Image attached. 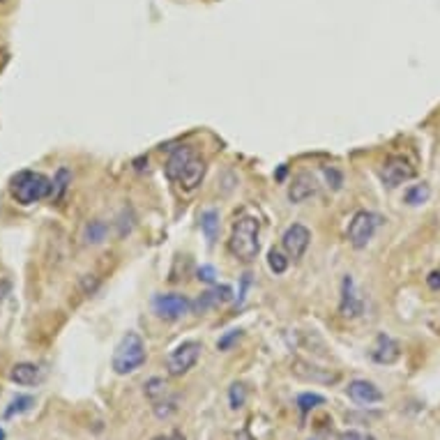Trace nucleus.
Returning a JSON list of instances; mask_svg holds the SVG:
<instances>
[{
	"instance_id": "nucleus-1",
	"label": "nucleus",
	"mask_w": 440,
	"mask_h": 440,
	"mask_svg": "<svg viewBox=\"0 0 440 440\" xmlns=\"http://www.w3.org/2000/svg\"><path fill=\"white\" fill-rule=\"evenodd\" d=\"M164 168L171 183H176L183 191H194L205 178V159L189 146L171 150Z\"/></svg>"
},
{
	"instance_id": "nucleus-2",
	"label": "nucleus",
	"mask_w": 440,
	"mask_h": 440,
	"mask_svg": "<svg viewBox=\"0 0 440 440\" xmlns=\"http://www.w3.org/2000/svg\"><path fill=\"white\" fill-rule=\"evenodd\" d=\"M228 252L237 261L254 263L261 252V222L256 217H240L233 224L231 237H228Z\"/></svg>"
},
{
	"instance_id": "nucleus-3",
	"label": "nucleus",
	"mask_w": 440,
	"mask_h": 440,
	"mask_svg": "<svg viewBox=\"0 0 440 440\" xmlns=\"http://www.w3.org/2000/svg\"><path fill=\"white\" fill-rule=\"evenodd\" d=\"M9 191L12 198L21 205L40 203L44 198H51L53 194V180H49L40 171H18V173L9 180Z\"/></svg>"
},
{
	"instance_id": "nucleus-4",
	"label": "nucleus",
	"mask_w": 440,
	"mask_h": 440,
	"mask_svg": "<svg viewBox=\"0 0 440 440\" xmlns=\"http://www.w3.org/2000/svg\"><path fill=\"white\" fill-rule=\"evenodd\" d=\"M146 360H148V350H146V343H143V339H141V334L127 332L125 337L120 339L116 350H113L111 365H113V371H116V374L127 376L146 365Z\"/></svg>"
},
{
	"instance_id": "nucleus-5",
	"label": "nucleus",
	"mask_w": 440,
	"mask_h": 440,
	"mask_svg": "<svg viewBox=\"0 0 440 440\" xmlns=\"http://www.w3.org/2000/svg\"><path fill=\"white\" fill-rule=\"evenodd\" d=\"M380 224H382V217L376 213H369V210H360V213L353 215L346 228V237H348L350 247L365 249V247L374 240Z\"/></svg>"
},
{
	"instance_id": "nucleus-6",
	"label": "nucleus",
	"mask_w": 440,
	"mask_h": 440,
	"mask_svg": "<svg viewBox=\"0 0 440 440\" xmlns=\"http://www.w3.org/2000/svg\"><path fill=\"white\" fill-rule=\"evenodd\" d=\"M200 343L198 341H183L168 353L166 358V369H168V376L180 378L185 376L189 369H194V365L200 358Z\"/></svg>"
},
{
	"instance_id": "nucleus-7",
	"label": "nucleus",
	"mask_w": 440,
	"mask_h": 440,
	"mask_svg": "<svg viewBox=\"0 0 440 440\" xmlns=\"http://www.w3.org/2000/svg\"><path fill=\"white\" fill-rule=\"evenodd\" d=\"M146 397L150 399V404H152V410H155V415L157 417H168V415H173L176 413V408H178V401L176 397L171 395V390H168V382L164 378H150L146 382Z\"/></svg>"
},
{
	"instance_id": "nucleus-8",
	"label": "nucleus",
	"mask_w": 440,
	"mask_h": 440,
	"mask_svg": "<svg viewBox=\"0 0 440 440\" xmlns=\"http://www.w3.org/2000/svg\"><path fill=\"white\" fill-rule=\"evenodd\" d=\"M380 178L390 189H395V187H401L404 183H408V180L415 178V166L410 164L406 157L392 155V157L385 159V164H382Z\"/></svg>"
},
{
	"instance_id": "nucleus-9",
	"label": "nucleus",
	"mask_w": 440,
	"mask_h": 440,
	"mask_svg": "<svg viewBox=\"0 0 440 440\" xmlns=\"http://www.w3.org/2000/svg\"><path fill=\"white\" fill-rule=\"evenodd\" d=\"M309 242H311V231L302 224H291L281 235L284 252L289 258H293V261H300V258L307 254Z\"/></svg>"
},
{
	"instance_id": "nucleus-10",
	"label": "nucleus",
	"mask_w": 440,
	"mask_h": 440,
	"mask_svg": "<svg viewBox=\"0 0 440 440\" xmlns=\"http://www.w3.org/2000/svg\"><path fill=\"white\" fill-rule=\"evenodd\" d=\"M189 309H191L189 298L180 293H166L155 298V311L164 321H180L185 313H189Z\"/></svg>"
},
{
	"instance_id": "nucleus-11",
	"label": "nucleus",
	"mask_w": 440,
	"mask_h": 440,
	"mask_svg": "<svg viewBox=\"0 0 440 440\" xmlns=\"http://www.w3.org/2000/svg\"><path fill=\"white\" fill-rule=\"evenodd\" d=\"M365 311V302L358 295V289H355V281H353V277L346 274L341 281V300H339V313L343 318H358Z\"/></svg>"
},
{
	"instance_id": "nucleus-12",
	"label": "nucleus",
	"mask_w": 440,
	"mask_h": 440,
	"mask_svg": "<svg viewBox=\"0 0 440 440\" xmlns=\"http://www.w3.org/2000/svg\"><path fill=\"white\" fill-rule=\"evenodd\" d=\"M346 395L350 401H355L358 406H365V408L376 406L385 399L382 397V392L371 380H350L348 387H346Z\"/></svg>"
},
{
	"instance_id": "nucleus-13",
	"label": "nucleus",
	"mask_w": 440,
	"mask_h": 440,
	"mask_svg": "<svg viewBox=\"0 0 440 440\" xmlns=\"http://www.w3.org/2000/svg\"><path fill=\"white\" fill-rule=\"evenodd\" d=\"M401 358V346L397 339H392L390 334H378L374 341V348H371V360L376 365H395Z\"/></svg>"
},
{
	"instance_id": "nucleus-14",
	"label": "nucleus",
	"mask_w": 440,
	"mask_h": 440,
	"mask_svg": "<svg viewBox=\"0 0 440 440\" xmlns=\"http://www.w3.org/2000/svg\"><path fill=\"white\" fill-rule=\"evenodd\" d=\"M318 194V180H316L311 173H298L293 178V183L289 187V200L295 205L304 203L311 196Z\"/></svg>"
},
{
	"instance_id": "nucleus-15",
	"label": "nucleus",
	"mask_w": 440,
	"mask_h": 440,
	"mask_svg": "<svg viewBox=\"0 0 440 440\" xmlns=\"http://www.w3.org/2000/svg\"><path fill=\"white\" fill-rule=\"evenodd\" d=\"M9 378H12L16 385L31 387L42 380V369L33 365V362H18V365H14L12 371H9Z\"/></svg>"
},
{
	"instance_id": "nucleus-16",
	"label": "nucleus",
	"mask_w": 440,
	"mask_h": 440,
	"mask_svg": "<svg viewBox=\"0 0 440 440\" xmlns=\"http://www.w3.org/2000/svg\"><path fill=\"white\" fill-rule=\"evenodd\" d=\"M107 235H109V226L104 224L102 219H92V222H88L83 228V242H88V245H102L107 240Z\"/></svg>"
},
{
	"instance_id": "nucleus-17",
	"label": "nucleus",
	"mask_w": 440,
	"mask_h": 440,
	"mask_svg": "<svg viewBox=\"0 0 440 440\" xmlns=\"http://www.w3.org/2000/svg\"><path fill=\"white\" fill-rule=\"evenodd\" d=\"M295 374H298L300 378H304V380H318V382H337L339 380V376L337 374H332L330 369H318V367H313V371H304L302 367H298L295 365Z\"/></svg>"
},
{
	"instance_id": "nucleus-18",
	"label": "nucleus",
	"mask_w": 440,
	"mask_h": 440,
	"mask_svg": "<svg viewBox=\"0 0 440 440\" xmlns=\"http://www.w3.org/2000/svg\"><path fill=\"white\" fill-rule=\"evenodd\" d=\"M200 228H203L208 240L215 242L217 231H219V213L217 210H205V213L200 215Z\"/></svg>"
},
{
	"instance_id": "nucleus-19",
	"label": "nucleus",
	"mask_w": 440,
	"mask_h": 440,
	"mask_svg": "<svg viewBox=\"0 0 440 440\" xmlns=\"http://www.w3.org/2000/svg\"><path fill=\"white\" fill-rule=\"evenodd\" d=\"M70 185H72V173L65 166L58 168V173H55V178H53V194H51V198L53 200H63L65 194H67V187H70Z\"/></svg>"
},
{
	"instance_id": "nucleus-20",
	"label": "nucleus",
	"mask_w": 440,
	"mask_h": 440,
	"mask_svg": "<svg viewBox=\"0 0 440 440\" xmlns=\"http://www.w3.org/2000/svg\"><path fill=\"white\" fill-rule=\"evenodd\" d=\"M429 196H431V189H429V185H413V187H408L406 189V194H404V200L408 205H422L429 200Z\"/></svg>"
},
{
	"instance_id": "nucleus-21",
	"label": "nucleus",
	"mask_w": 440,
	"mask_h": 440,
	"mask_svg": "<svg viewBox=\"0 0 440 440\" xmlns=\"http://www.w3.org/2000/svg\"><path fill=\"white\" fill-rule=\"evenodd\" d=\"M267 265H270V270L274 274H284L289 270V256L281 249H270V254H267Z\"/></svg>"
},
{
	"instance_id": "nucleus-22",
	"label": "nucleus",
	"mask_w": 440,
	"mask_h": 440,
	"mask_svg": "<svg viewBox=\"0 0 440 440\" xmlns=\"http://www.w3.org/2000/svg\"><path fill=\"white\" fill-rule=\"evenodd\" d=\"M33 406H35L33 397H16L12 404H9V408L5 410V419H12L14 415H21V413H26V410H31Z\"/></svg>"
},
{
	"instance_id": "nucleus-23",
	"label": "nucleus",
	"mask_w": 440,
	"mask_h": 440,
	"mask_svg": "<svg viewBox=\"0 0 440 440\" xmlns=\"http://www.w3.org/2000/svg\"><path fill=\"white\" fill-rule=\"evenodd\" d=\"M323 404H325V397L313 395V392H304V395L298 397V406H300L302 413H309V410L318 408V406H323Z\"/></svg>"
},
{
	"instance_id": "nucleus-24",
	"label": "nucleus",
	"mask_w": 440,
	"mask_h": 440,
	"mask_svg": "<svg viewBox=\"0 0 440 440\" xmlns=\"http://www.w3.org/2000/svg\"><path fill=\"white\" fill-rule=\"evenodd\" d=\"M245 401H247V390H245V385H240V382H233L231 390H228V404H231L233 410H237V408L245 406Z\"/></svg>"
},
{
	"instance_id": "nucleus-25",
	"label": "nucleus",
	"mask_w": 440,
	"mask_h": 440,
	"mask_svg": "<svg viewBox=\"0 0 440 440\" xmlns=\"http://www.w3.org/2000/svg\"><path fill=\"white\" fill-rule=\"evenodd\" d=\"M240 337H242V330H228L224 337L217 341V348H219V350H228Z\"/></svg>"
},
{
	"instance_id": "nucleus-26",
	"label": "nucleus",
	"mask_w": 440,
	"mask_h": 440,
	"mask_svg": "<svg viewBox=\"0 0 440 440\" xmlns=\"http://www.w3.org/2000/svg\"><path fill=\"white\" fill-rule=\"evenodd\" d=\"M198 281H203V284H215L217 281V272H215V267L213 265H203V267H198Z\"/></svg>"
},
{
	"instance_id": "nucleus-27",
	"label": "nucleus",
	"mask_w": 440,
	"mask_h": 440,
	"mask_svg": "<svg viewBox=\"0 0 440 440\" xmlns=\"http://www.w3.org/2000/svg\"><path fill=\"white\" fill-rule=\"evenodd\" d=\"M426 286L431 291H440V267H436V270L426 274Z\"/></svg>"
},
{
	"instance_id": "nucleus-28",
	"label": "nucleus",
	"mask_w": 440,
	"mask_h": 440,
	"mask_svg": "<svg viewBox=\"0 0 440 440\" xmlns=\"http://www.w3.org/2000/svg\"><path fill=\"white\" fill-rule=\"evenodd\" d=\"M341 440H376V438L365 434V431H346L341 436Z\"/></svg>"
},
{
	"instance_id": "nucleus-29",
	"label": "nucleus",
	"mask_w": 440,
	"mask_h": 440,
	"mask_svg": "<svg viewBox=\"0 0 440 440\" xmlns=\"http://www.w3.org/2000/svg\"><path fill=\"white\" fill-rule=\"evenodd\" d=\"M152 440H187L183 434H178V431H173V434H166V436H155Z\"/></svg>"
},
{
	"instance_id": "nucleus-30",
	"label": "nucleus",
	"mask_w": 440,
	"mask_h": 440,
	"mask_svg": "<svg viewBox=\"0 0 440 440\" xmlns=\"http://www.w3.org/2000/svg\"><path fill=\"white\" fill-rule=\"evenodd\" d=\"M0 440H5V429H0Z\"/></svg>"
}]
</instances>
